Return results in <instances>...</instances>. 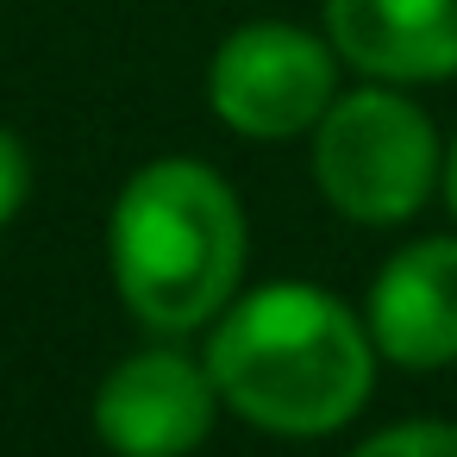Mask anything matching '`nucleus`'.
Here are the masks:
<instances>
[{"label": "nucleus", "instance_id": "7", "mask_svg": "<svg viewBox=\"0 0 457 457\" xmlns=\"http://www.w3.org/2000/svg\"><path fill=\"white\" fill-rule=\"evenodd\" d=\"M332 51L370 82L457 76V0H326Z\"/></svg>", "mask_w": 457, "mask_h": 457}, {"label": "nucleus", "instance_id": "9", "mask_svg": "<svg viewBox=\"0 0 457 457\" xmlns=\"http://www.w3.org/2000/svg\"><path fill=\"white\" fill-rule=\"evenodd\" d=\"M32 195V163H26V145L13 132H0V226H7Z\"/></svg>", "mask_w": 457, "mask_h": 457}, {"label": "nucleus", "instance_id": "6", "mask_svg": "<svg viewBox=\"0 0 457 457\" xmlns=\"http://www.w3.org/2000/svg\"><path fill=\"white\" fill-rule=\"evenodd\" d=\"M363 326L401 370L457 363V238H420L395 251L370 282Z\"/></svg>", "mask_w": 457, "mask_h": 457}, {"label": "nucleus", "instance_id": "4", "mask_svg": "<svg viewBox=\"0 0 457 457\" xmlns=\"http://www.w3.org/2000/svg\"><path fill=\"white\" fill-rule=\"evenodd\" d=\"M207 101L238 138H295L326 120L338 101V51L301 26H238L207 70Z\"/></svg>", "mask_w": 457, "mask_h": 457}, {"label": "nucleus", "instance_id": "1", "mask_svg": "<svg viewBox=\"0 0 457 457\" xmlns=\"http://www.w3.org/2000/svg\"><path fill=\"white\" fill-rule=\"evenodd\" d=\"M376 357L370 326L313 282L251 288L207 338L220 401L282 438H320L357 420L376 388Z\"/></svg>", "mask_w": 457, "mask_h": 457}, {"label": "nucleus", "instance_id": "8", "mask_svg": "<svg viewBox=\"0 0 457 457\" xmlns=\"http://www.w3.org/2000/svg\"><path fill=\"white\" fill-rule=\"evenodd\" d=\"M351 457H457V426H445V420H407V426H388V432L363 438Z\"/></svg>", "mask_w": 457, "mask_h": 457}, {"label": "nucleus", "instance_id": "3", "mask_svg": "<svg viewBox=\"0 0 457 457\" xmlns=\"http://www.w3.org/2000/svg\"><path fill=\"white\" fill-rule=\"evenodd\" d=\"M313 176L320 195L357 226L413 220L445 182L432 120L395 88H357L326 107L313 126Z\"/></svg>", "mask_w": 457, "mask_h": 457}, {"label": "nucleus", "instance_id": "10", "mask_svg": "<svg viewBox=\"0 0 457 457\" xmlns=\"http://www.w3.org/2000/svg\"><path fill=\"white\" fill-rule=\"evenodd\" d=\"M445 201H451V213H457V138H451V151H445Z\"/></svg>", "mask_w": 457, "mask_h": 457}, {"label": "nucleus", "instance_id": "2", "mask_svg": "<svg viewBox=\"0 0 457 457\" xmlns=\"http://www.w3.org/2000/svg\"><path fill=\"white\" fill-rule=\"evenodd\" d=\"M245 213L220 170L195 157H157L145 163L107 220V257L120 301L138 326L182 338L207 320H220L245 276Z\"/></svg>", "mask_w": 457, "mask_h": 457}, {"label": "nucleus", "instance_id": "5", "mask_svg": "<svg viewBox=\"0 0 457 457\" xmlns=\"http://www.w3.org/2000/svg\"><path fill=\"white\" fill-rule=\"evenodd\" d=\"M220 388L207 357H182V351H132L120 357L101 388H95V432L107 451L120 457H188L213 420H220Z\"/></svg>", "mask_w": 457, "mask_h": 457}]
</instances>
